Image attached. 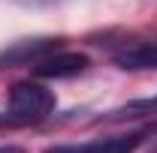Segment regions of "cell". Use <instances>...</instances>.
<instances>
[{"label":"cell","mask_w":157,"mask_h":153,"mask_svg":"<svg viewBox=\"0 0 157 153\" xmlns=\"http://www.w3.org/2000/svg\"><path fill=\"white\" fill-rule=\"evenodd\" d=\"M55 105H58L55 93L39 81H18L9 90V111L21 120V126L45 120L55 111Z\"/></svg>","instance_id":"1"},{"label":"cell","mask_w":157,"mask_h":153,"mask_svg":"<svg viewBox=\"0 0 157 153\" xmlns=\"http://www.w3.org/2000/svg\"><path fill=\"white\" fill-rule=\"evenodd\" d=\"M148 129L139 132H121V135H109V138H94V141H82V144H55L45 153H133L148 138Z\"/></svg>","instance_id":"2"},{"label":"cell","mask_w":157,"mask_h":153,"mask_svg":"<svg viewBox=\"0 0 157 153\" xmlns=\"http://www.w3.org/2000/svg\"><path fill=\"white\" fill-rule=\"evenodd\" d=\"M88 66H91V60L85 54L58 48V51L45 54L39 63H33V75L36 78H76L82 72H88Z\"/></svg>","instance_id":"3"},{"label":"cell","mask_w":157,"mask_h":153,"mask_svg":"<svg viewBox=\"0 0 157 153\" xmlns=\"http://www.w3.org/2000/svg\"><path fill=\"white\" fill-rule=\"evenodd\" d=\"M60 39H24L15 42L12 48H3L0 51V69H12V66H33L45 54L58 51Z\"/></svg>","instance_id":"4"},{"label":"cell","mask_w":157,"mask_h":153,"mask_svg":"<svg viewBox=\"0 0 157 153\" xmlns=\"http://www.w3.org/2000/svg\"><path fill=\"white\" fill-rule=\"evenodd\" d=\"M118 69L127 72H142V69H157V39H136V42H124L112 54Z\"/></svg>","instance_id":"5"},{"label":"cell","mask_w":157,"mask_h":153,"mask_svg":"<svg viewBox=\"0 0 157 153\" xmlns=\"http://www.w3.org/2000/svg\"><path fill=\"white\" fill-rule=\"evenodd\" d=\"M157 114V96H145V99H133L127 105H121L115 111L103 114V120H133V117H148Z\"/></svg>","instance_id":"6"},{"label":"cell","mask_w":157,"mask_h":153,"mask_svg":"<svg viewBox=\"0 0 157 153\" xmlns=\"http://www.w3.org/2000/svg\"><path fill=\"white\" fill-rule=\"evenodd\" d=\"M6 126H21V120L12 111H0V129H6Z\"/></svg>","instance_id":"7"},{"label":"cell","mask_w":157,"mask_h":153,"mask_svg":"<svg viewBox=\"0 0 157 153\" xmlns=\"http://www.w3.org/2000/svg\"><path fill=\"white\" fill-rule=\"evenodd\" d=\"M0 153H27V150L18 147V144H6V147H0Z\"/></svg>","instance_id":"8"},{"label":"cell","mask_w":157,"mask_h":153,"mask_svg":"<svg viewBox=\"0 0 157 153\" xmlns=\"http://www.w3.org/2000/svg\"><path fill=\"white\" fill-rule=\"evenodd\" d=\"M148 153H157V138H154V144H151V147H148Z\"/></svg>","instance_id":"9"}]
</instances>
